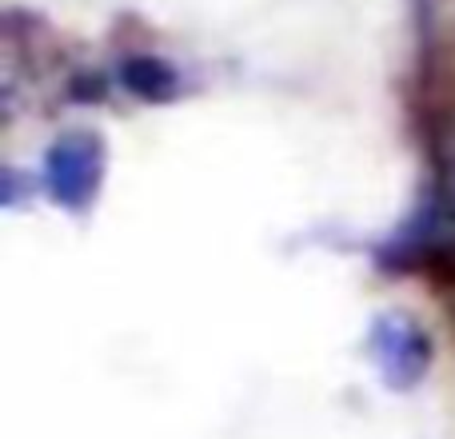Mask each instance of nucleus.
Listing matches in <instances>:
<instances>
[{
    "instance_id": "3",
    "label": "nucleus",
    "mask_w": 455,
    "mask_h": 439,
    "mask_svg": "<svg viewBox=\"0 0 455 439\" xmlns=\"http://www.w3.org/2000/svg\"><path fill=\"white\" fill-rule=\"evenodd\" d=\"M120 84L140 100H168L180 88V72L160 56H128L120 64Z\"/></svg>"
},
{
    "instance_id": "2",
    "label": "nucleus",
    "mask_w": 455,
    "mask_h": 439,
    "mask_svg": "<svg viewBox=\"0 0 455 439\" xmlns=\"http://www.w3.org/2000/svg\"><path fill=\"white\" fill-rule=\"evenodd\" d=\"M368 355L387 387L408 392V387H416L424 379L427 363H432V339H427V331L411 315L384 312L371 320Z\"/></svg>"
},
{
    "instance_id": "1",
    "label": "nucleus",
    "mask_w": 455,
    "mask_h": 439,
    "mask_svg": "<svg viewBox=\"0 0 455 439\" xmlns=\"http://www.w3.org/2000/svg\"><path fill=\"white\" fill-rule=\"evenodd\" d=\"M104 180V140L96 132H64L44 152V184L48 196L64 208V212H84L92 208L96 192Z\"/></svg>"
},
{
    "instance_id": "4",
    "label": "nucleus",
    "mask_w": 455,
    "mask_h": 439,
    "mask_svg": "<svg viewBox=\"0 0 455 439\" xmlns=\"http://www.w3.org/2000/svg\"><path fill=\"white\" fill-rule=\"evenodd\" d=\"M416 20L427 48L455 44V0H416Z\"/></svg>"
}]
</instances>
